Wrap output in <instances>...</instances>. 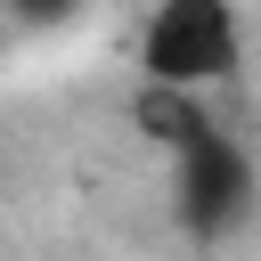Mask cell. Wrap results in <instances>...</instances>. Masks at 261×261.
Returning <instances> with one entry per match:
<instances>
[{
	"mask_svg": "<svg viewBox=\"0 0 261 261\" xmlns=\"http://www.w3.org/2000/svg\"><path fill=\"white\" fill-rule=\"evenodd\" d=\"M130 57H139L147 90L220 98L245 73V16H237V0H147Z\"/></svg>",
	"mask_w": 261,
	"mask_h": 261,
	"instance_id": "cell-1",
	"label": "cell"
},
{
	"mask_svg": "<svg viewBox=\"0 0 261 261\" xmlns=\"http://www.w3.org/2000/svg\"><path fill=\"white\" fill-rule=\"evenodd\" d=\"M171 196H179V212H188V228H237L245 212H253V155L220 130V122H204L196 139H179L171 147Z\"/></svg>",
	"mask_w": 261,
	"mask_h": 261,
	"instance_id": "cell-2",
	"label": "cell"
}]
</instances>
